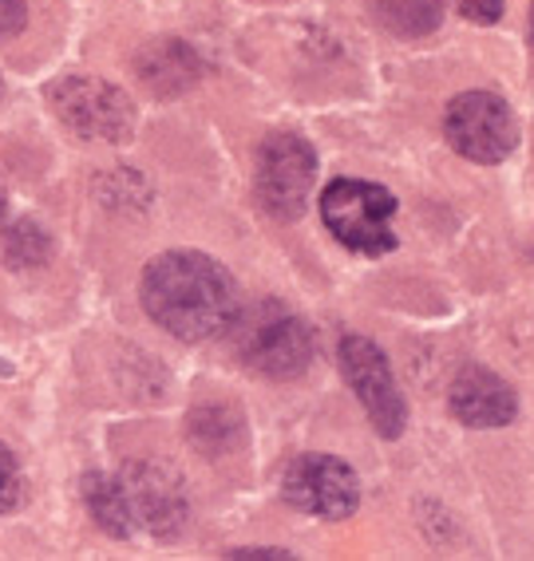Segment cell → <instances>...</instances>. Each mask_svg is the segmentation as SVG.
Instances as JSON below:
<instances>
[{
  "label": "cell",
  "mask_w": 534,
  "mask_h": 561,
  "mask_svg": "<svg viewBox=\"0 0 534 561\" xmlns=\"http://www.w3.org/2000/svg\"><path fill=\"white\" fill-rule=\"evenodd\" d=\"M143 309L179 341H206L238 321L234 277L206 253H162L143 270Z\"/></svg>",
  "instance_id": "obj_1"
},
{
  "label": "cell",
  "mask_w": 534,
  "mask_h": 561,
  "mask_svg": "<svg viewBox=\"0 0 534 561\" xmlns=\"http://www.w3.org/2000/svg\"><path fill=\"white\" fill-rule=\"evenodd\" d=\"M321 218L344 250L380 257L396 245V198L376 182L337 179L321 194Z\"/></svg>",
  "instance_id": "obj_2"
},
{
  "label": "cell",
  "mask_w": 534,
  "mask_h": 561,
  "mask_svg": "<svg viewBox=\"0 0 534 561\" xmlns=\"http://www.w3.org/2000/svg\"><path fill=\"white\" fill-rule=\"evenodd\" d=\"M238 352L250 371L270 380H293L313 360V332L302 317H293L282 305H262L238 324Z\"/></svg>",
  "instance_id": "obj_3"
},
{
  "label": "cell",
  "mask_w": 534,
  "mask_h": 561,
  "mask_svg": "<svg viewBox=\"0 0 534 561\" xmlns=\"http://www.w3.org/2000/svg\"><path fill=\"white\" fill-rule=\"evenodd\" d=\"M48 103L56 107L64 127H71L83 139L123 142L132 139L135 130V103L127 100V91L103 80H91V76L56 80L48 91Z\"/></svg>",
  "instance_id": "obj_4"
},
{
  "label": "cell",
  "mask_w": 534,
  "mask_h": 561,
  "mask_svg": "<svg viewBox=\"0 0 534 561\" xmlns=\"http://www.w3.org/2000/svg\"><path fill=\"white\" fill-rule=\"evenodd\" d=\"M313 182H317V154L302 135H270L258 151V202L277 221L305 214Z\"/></svg>",
  "instance_id": "obj_5"
},
{
  "label": "cell",
  "mask_w": 534,
  "mask_h": 561,
  "mask_svg": "<svg viewBox=\"0 0 534 561\" xmlns=\"http://www.w3.org/2000/svg\"><path fill=\"white\" fill-rule=\"evenodd\" d=\"M447 142L471 162H503L519 142V123L507 100L491 95V91H467L459 100H452L444 115Z\"/></svg>",
  "instance_id": "obj_6"
},
{
  "label": "cell",
  "mask_w": 534,
  "mask_h": 561,
  "mask_svg": "<svg viewBox=\"0 0 534 561\" xmlns=\"http://www.w3.org/2000/svg\"><path fill=\"white\" fill-rule=\"evenodd\" d=\"M341 371L349 388L356 391V400L364 403L373 427L384 439H396L408 423V408H404V396L396 388L393 364L376 348L368 336H344L341 341Z\"/></svg>",
  "instance_id": "obj_7"
},
{
  "label": "cell",
  "mask_w": 534,
  "mask_h": 561,
  "mask_svg": "<svg viewBox=\"0 0 534 561\" xmlns=\"http://www.w3.org/2000/svg\"><path fill=\"white\" fill-rule=\"evenodd\" d=\"M282 494L289 506L329 522L349 518L361 506V482H356L353 467L333 459V455H302V459H293L282 479Z\"/></svg>",
  "instance_id": "obj_8"
},
{
  "label": "cell",
  "mask_w": 534,
  "mask_h": 561,
  "mask_svg": "<svg viewBox=\"0 0 534 561\" xmlns=\"http://www.w3.org/2000/svg\"><path fill=\"white\" fill-rule=\"evenodd\" d=\"M514 391L495 371L464 368L452 383V415L467 427H507L514 420Z\"/></svg>",
  "instance_id": "obj_9"
},
{
  "label": "cell",
  "mask_w": 534,
  "mask_h": 561,
  "mask_svg": "<svg viewBox=\"0 0 534 561\" xmlns=\"http://www.w3.org/2000/svg\"><path fill=\"white\" fill-rule=\"evenodd\" d=\"M123 482H127V491H132L139 530H155V534L179 530L186 506H182V494L174 491V482L167 479V474L155 471V467H135Z\"/></svg>",
  "instance_id": "obj_10"
},
{
  "label": "cell",
  "mask_w": 534,
  "mask_h": 561,
  "mask_svg": "<svg viewBox=\"0 0 534 561\" xmlns=\"http://www.w3.org/2000/svg\"><path fill=\"white\" fill-rule=\"evenodd\" d=\"M135 71H139L147 88L159 91V95H174V91H186L194 80H198V56L182 41H159L151 48H143V56L135 60Z\"/></svg>",
  "instance_id": "obj_11"
},
{
  "label": "cell",
  "mask_w": 534,
  "mask_h": 561,
  "mask_svg": "<svg viewBox=\"0 0 534 561\" xmlns=\"http://www.w3.org/2000/svg\"><path fill=\"white\" fill-rule=\"evenodd\" d=\"M83 502H88L91 518L100 522L103 534H112V538H132V534L139 530L132 491H127V482L123 479L88 474V479H83Z\"/></svg>",
  "instance_id": "obj_12"
},
{
  "label": "cell",
  "mask_w": 534,
  "mask_h": 561,
  "mask_svg": "<svg viewBox=\"0 0 534 561\" xmlns=\"http://www.w3.org/2000/svg\"><path fill=\"white\" fill-rule=\"evenodd\" d=\"M368 9L393 36H428L444 21V0H368Z\"/></svg>",
  "instance_id": "obj_13"
},
{
  "label": "cell",
  "mask_w": 534,
  "mask_h": 561,
  "mask_svg": "<svg viewBox=\"0 0 534 561\" xmlns=\"http://www.w3.org/2000/svg\"><path fill=\"white\" fill-rule=\"evenodd\" d=\"M24 499V474H21V462L16 455L0 443V514L4 511H16Z\"/></svg>",
  "instance_id": "obj_14"
},
{
  "label": "cell",
  "mask_w": 534,
  "mask_h": 561,
  "mask_svg": "<svg viewBox=\"0 0 534 561\" xmlns=\"http://www.w3.org/2000/svg\"><path fill=\"white\" fill-rule=\"evenodd\" d=\"M459 12L475 24H495L503 16V0H459Z\"/></svg>",
  "instance_id": "obj_15"
},
{
  "label": "cell",
  "mask_w": 534,
  "mask_h": 561,
  "mask_svg": "<svg viewBox=\"0 0 534 561\" xmlns=\"http://www.w3.org/2000/svg\"><path fill=\"white\" fill-rule=\"evenodd\" d=\"M24 16H29L24 0H0V41L16 36L24 28Z\"/></svg>",
  "instance_id": "obj_16"
},
{
  "label": "cell",
  "mask_w": 534,
  "mask_h": 561,
  "mask_svg": "<svg viewBox=\"0 0 534 561\" xmlns=\"http://www.w3.org/2000/svg\"><path fill=\"white\" fill-rule=\"evenodd\" d=\"M226 558H289L285 550H234V553H226Z\"/></svg>",
  "instance_id": "obj_17"
},
{
  "label": "cell",
  "mask_w": 534,
  "mask_h": 561,
  "mask_svg": "<svg viewBox=\"0 0 534 561\" xmlns=\"http://www.w3.org/2000/svg\"><path fill=\"white\" fill-rule=\"evenodd\" d=\"M0 214H4V182H0Z\"/></svg>",
  "instance_id": "obj_18"
},
{
  "label": "cell",
  "mask_w": 534,
  "mask_h": 561,
  "mask_svg": "<svg viewBox=\"0 0 534 561\" xmlns=\"http://www.w3.org/2000/svg\"><path fill=\"white\" fill-rule=\"evenodd\" d=\"M531 41H534V4H531Z\"/></svg>",
  "instance_id": "obj_19"
}]
</instances>
